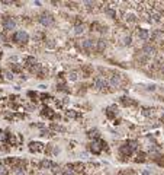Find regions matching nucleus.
I'll list each match as a JSON object with an SVG mask.
<instances>
[{
  "instance_id": "1",
  "label": "nucleus",
  "mask_w": 164,
  "mask_h": 175,
  "mask_svg": "<svg viewBox=\"0 0 164 175\" xmlns=\"http://www.w3.org/2000/svg\"><path fill=\"white\" fill-rule=\"evenodd\" d=\"M13 41H15L16 44H26V42L29 41V35H28V32H25V31H16V32L13 34Z\"/></svg>"
},
{
  "instance_id": "2",
  "label": "nucleus",
  "mask_w": 164,
  "mask_h": 175,
  "mask_svg": "<svg viewBox=\"0 0 164 175\" xmlns=\"http://www.w3.org/2000/svg\"><path fill=\"white\" fill-rule=\"evenodd\" d=\"M39 22H41L44 26H52L54 22H55V19H54V16H52L50 12H44V13L39 16Z\"/></svg>"
},
{
  "instance_id": "3",
  "label": "nucleus",
  "mask_w": 164,
  "mask_h": 175,
  "mask_svg": "<svg viewBox=\"0 0 164 175\" xmlns=\"http://www.w3.org/2000/svg\"><path fill=\"white\" fill-rule=\"evenodd\" d=\"M105 146H106V143L97 139V140H93V142L90 143V150H92L93 153H100L102 149H105Z\"/></svg>"
},
{
  "instance_id": "4",
  "label": "nucleus",
  "mask_w": 164,
  "mask_h": 175,
  "mask_svg": "<svg viewBox=\"0 0 164 175\" xmlns=\"http://www.w3.org/2000/svg\"><path fill=\"white\" fill-rule=\"evenodd\" d=\"M15 28H16L15 19H12V18H5V19H3V29H5V31H12V29H15Z\"/></svg>"
},
{
  "instance_id": "5",
  "label": "nucleus",
  "mask_w": 164,
  "mask_h": 175,
  "mask_svg": "<svg viewBox=\"0 0 164 175\" xmlns=\"http://www.w3.org/2000/svg\"><path fill=\"white\" fill-rule=\"evenodd\" d=\"M44 144L39 143V142H31L29 143V150L31 152H35V153H39V152H44Z\"/></svg>"
},
{
  "instance_id": "6",
  "label": "nucleus",
  "mask_w": 164,
  "mask_h": 175,
  "mask_svg": "<svg viewBox=\"0 0 164 175\" xmlns=\"http://www.w3.org/2000/svg\"><path fill=\"white\" fill-rule=\"evenodd\" d=\"M107 82L103 79V77H94V88L97 91H105Z\"/></svg>"
},
{
  "instance_id": "7",
  "label": "nucleus",
  "mask_w": 164,
  "mask_h": 175,
  "mask_svg": "<svg viewBox=\"0 0 164 175\" xmlns=\"http://www.w3.org/2000/svg\"><path fill=\"white\" fill-rule=\"evenodd\" d=\"M83 48L89 53H92L93 50H96V42H93V40H86L83 42Z\"/></svg>"
},
{
  "instance_id": "8",
  "label": "nucleus",
  "mask_w": 164,
  "mask_h": 175,
  "mask_svg": "<svg viewBox=\"0 0 164 175\" xmlns=\"http://www.w3.org/2000/svg\"><path fill=\"white\" fill-rule=\"evenodd\" d=\"M136 35H138V38L142 40V41H147V40L150 38V32H148V29H144V28H139L138 32H136Z\"/></svg>"
},
{
  "instance_id": "9",
  "label": "nucleus",
  "mask_w": 164,
  "mask_h": 175,
  "mask_svg": "<svg viewBox=\"0 0 164 175\" xmlns=\"http://www.w3.org/2000/svg\"><path fill=\"white\" fill-rule=\"evenodd\" d=\"M6 175H28L23 168H10Z\"/></svg>"
},
{
  "instance_id": "10",
  "label": "nucleus",
  "mask_w": 164,
  "mask_h": 175,
  "mask_svg": "<svg viewBox=\"0 0 164 175\" xmlns=\"http://www.w3.org/2000/svg\"><path fill=\"white\" fill-rule=\"evenodd\" d=\"M142 53H144L147 57H151V56H154V54H155V48H154L152 45L147 44V45H144V48H142Z\"/></svg>"
},
{
  "instance_id": "11",
  "label": "nucleus",
  "mask_w": 164,
  "mask_h": 175,
  "mask_svg": "<svg viewBox=\"0 0 164 175\" xmlns=\"http://www.w3.org/2000/svg\"><path fill=\"white\" fill-rule=\"evenodd\" d=\"M106 115L109 117V118H115L116 115H118V108L115 107V105H112V107H109V108H106Z\"/></svg>"
},
{
  "instance_id": "12",
  "label": "nucleus",
  "mask_w": 164,
  "mask_h": 175,
  "mask_svg": "<svg viewBox=\"0 0 164 175\" xmlns=\"http://www.w3.org/2000/svg\"><path fill=\"white\" fill-rule=\"evenodd\" d=\"M125 21H126V24H135L136 22V15L129 12V13L125 15Z\"/></svg>"
},
{
  "instance_id": "13",
  "label": "nucleus",
  "mask_w": 164,
  "mask_h": 175,
  "mask_svg": "<svg viewBox=\"0 0 164 175\" xmlns=\"http://www.w3.org/2000/svg\"><path fill=\"white\" fill-rule=\"evenodd\" d=\"M121 85V77L118 76V74H113L112 77H110V86L112 88H118Z\"/></svg>"
},
{
  "instance_id": "14",
  "label": "nucleus",
  "mask_w": 164,
  "mask_h": 175,
  "mask_svg": "<svg viewBox=\"0 0 164 175\" xmlns=\"http://www.w3.org/2000/svg\"><path fill=\"white\" fill-rule=\"evenodd\" d=\"M89 137H90V139H93V140H97V139L100 137L99 130H97V128H92V130H89Z\"/></svg>"
},
{
  "instance_id": "15",
  "label": "nucleus",
  "mask_w": 164,
  "mask_h": 175,
  "mask_svg": "<svg viewBox=\"0 0 164 175\" xmlns=\"http://www.w3.org/2000/svg\"><path fill=\"white\" fill-rule=\"evenodd\" d=\"M25 66L26 67H34L35 66V57H31V56H28V57H25Z\"/></svg>"
},
{
  "instance_id": "16",
  "label": "nucleus",
  "mask_w": 164,
  "mask_h": 175,
  "mask_svg": "<svg viewBox=\"0 0 164 175\" xmlns=\"http://www.w3.org/2000/svg\"><path fill=\"white\" fill-rule=\"evenodd\" d=\"M44 115H47L48 118H60V117H57V114L52 111V110H50V108H44V112H42Z\"/></svg>"
},
{
  "instance_id": "17",
  "label": "nucleus",
  "mask_w": 164,
  "mask_h": 175,
  "mask_svg": "<svg viewBox=\"0 0 164 175\" xmlns=\"http://www.w3.org/2000/svg\"><path fill=\"white\" fill-rule=\"evenodd\" d=\"M131 153H132V149L129 147V144H125V146L121 147V155H123V156H129Z\"/></svg>"
},
{
  "instance_id": "18",
  "label": "nucleus",
  "mask_w": 164,
  "mask_h": 175,
  "mask_svg": "<svg viewBox=\"0 0 164 175\" xmlns=\"http://www.w3.org/2000/svg\"><path fill=\"white\" fill-rule=\"evenodd\" d=\"M55 41L54 40H45V47L48 48V50H54L55 48Z\"/></svg>"
},
{
  "instance_id": "19",
  "label": "nucleus",
  "mask_w": 164,
  "mask_h": 175,
  "mask_svg": "<svg viewBox=\"0 0 164 175\" xmlns=\"http://www.w3.org/2000/svg\"><path fill=\"white\" fill-rule=\"evenodd\" d=\"M105 48H106V42H105V40H99V41H97V47H96V50L102 53Z\"/></svg>"
},
{
  "instance_id": "20",
  "label": "nucleus",
  "mask_w": 164,
  "mask_h": 175,
  "mask_svg": "<svg viewBox=\"0 0 164 175\" xmlns=\"http://www.w3.org/2000/svg\"><path fill=\"white\" fill-rule=\"evenodd\" d=\"M105 13H106L110 19H116V10H113V9H106Z\"/></svg>"
},
{
  "instance_id": "21",
  "label": "nucleus",
  "mask_w": 164,
  "mask_h": 175,
  "mask_svg": "<svg viewBox=\"0 0 164 175\" xmlns=\"http://www.w3.org/2000/svg\"><path fill=\"white\" fill-rule=\"evenodd\" d=\"M9 172V168L6 165H3L2 162H0V175H6Z\"/></svg>"
},
{
  "instance_id": "22",
  "label": "nucleus",
  "mask_w": 164,
  "mask_h": 175,
  "mask_svg": "<svg viewBox=\"0 0 164 175\" xmlns=\"http://www.w3.org/2000/svg\"><path fill=\"white\" fill-rule=\"evenodd\" d=\"M6 140H9V134L3 130H0V142H6Z\"/></svg>"
},
{
  "instance_id": "23",
  "label": "nucleus",
  "mask_w": 164,
  "mask_h": 175,
  "mask_svg": "<svg viewBox=\"0 0 164 175\" xmlns=\"http://www.w3.org/2000/svg\"><path fill=\"white\" fill-rule=\"evenodd\" d=\"M74 32H76L77 35L83 34V32H84V25H76V28H74Z\"/></svg>"
},
{
  "instance_id": "24",
  "label": "nucleus",
  "mask_w": 164,
  "mask_h": 175,
  "mask_svg": "<svg viewBox=\"0 0 164 175\" xmlns=\"http://www.w3.org/2000/svg\"><path fill=\"white\" fill-rule=\"evenodd\" d=\"M10 70L21 73V72H22V66H21V64H10Z\"/></svg>"
},
{
  "instance_id": "25",
  "label": "nucleus",
  "mask_w": 164,
  "mask_h": 175,
  "mask_svg": "<svg viewBox=\"0 0 164 175\" xmlns=\"http://www.w3.org/2000/svg\"><path fill=\"white\" fill-rule=\"evenodd\" d=\"M2 74H3V76H6V80H12V79H13V73H10L9 70H3V72H2Z\"/></svg>"
},
{
  "instance_id": "26",
  "label": "nucleus",
  "mask_w": 164,
  "mask_h": 175,
  "mask_svg": "<svg viewBox=\"0 0 164 175\" xmlns=\"http://www.w3.org/2000/svg\"><path fill=\"white\" fill-rule=\"evenodd\" d=\"M99 26H100V25H99L97 22H94V24H92V31H93L94 28H99ZM94 31H96V29H94ZM99 31H102V32H103V31H106V28H103V26H102V28H100Z\"/></svg>"
},
{
  "instance_id": "27",
  "label": "nucleus",
  "mask_w": 164,
  "mask_h": 175,
  "mask_svg": "<svg viewBox=\"0 0 164 175\" xmlns=\"http://www.w3.org/2000/svg\"><path fill=\"white\" fill-rule=\"evenodd\" d=\"M145 160V153H138V158H136V162H144Z\"/></svg>"
},
{
  "instance_id": "28",
  "label": "nucleus",
  "mask_w": 164,
  "mask_h": 175,
  "mask_svg": "<svg viewBox=\"0 0 164 175\" xmlns=\"http://www.w3.org/2000/svg\"><path fill=\"white\" fill-rule=\"evenodd\" d=\"M68 79H70V80H77V73H76V72H70Z\"/></svg>"
},
{
  "instance_id": "29",
  "label": "nucleus",
  "mask_w": 164,
  "mask_h": 175,
  "mask_svg": "<svg viewBox=\"0 0 164 175\" xmlns=\"http://www.w3.org/2000/svg\"><path fill=\"white\" fill-rule=\"evenodd\" d=\"M142 114H144L145 117H150V115H152V111H151V110H148V108H145V110L142 111Z\"/></svg>"
},
{
  "instance_id": "30",
  "label": "nucleus",
  "mask_w": 164,
  "mask_h": 175,
  "mask_svg": "<svg viewBox=\"0 0 164 175\" xmlns=\"http://www.w3.org/2000/svg\"><path fill=\"white\" fill-rule=\"evenodd\" d=\"M123 44H125V45H129V44H131V37H129V35L123 38Z\"/></svg>"
},
{
  "instance_id": "31",
  "label": "nucleus",
  "mask_w": 164,
  "mask_h": 175,
  "mask_svg": "<svg viewBox=\"0 0 164 175\" xmlns=\"http://www.w3.org/2000/svg\"><path fill=\"white\" fill-rule=\"evenodd\" d=\"M52 128H54V130H57V131H65V128H64V127H61V126H52Z\"/></svg>"
},
{
  "instance_id": "32",
  "label": "nucleus",
  "mask_w": 164,
  "mask_h": 175,
  "mask_svg": "<svg viewBox=\"0 0 164 175\" xmlns=\"http://www.w3.org/2000/svg\"><path fill=\"white\" fill-rule=\"evenodd\" d=\"M67 115H68V117H71V118H76V117H77V114H76L74 111H68V112H67Z\"/></svg>"
},
{
  "instance_id": "33",
  "label": "nucleus",
  "mask_w": 164,
  "mask_h": 175,
  "mask_svg": "<svg viewBox=\"0 0 164 175\" xmlns=\"http://www.w3.org/2000/svg\"><path fill=\"white\" fill-rule=\"evenodd\" d=\"M142 175H150V171H147V169H145V171H142Z\"/></svg>"
},
{
  "instance_id": "34",
  "label": "nucleus",
  "mask_w": 164,
  "mask_h": 175,
  "mask_svg": "<svg viewBox=\"0 0 164 175\" xmlns=\"http://www.w3.org/2000/svg\"><path fill=\"white\" fill-rule=\"evenodd\" d=\"M163 118H164V112H163Z\"/></svg>"
},
{
  "instance_id": "35",
  "label": "nucleus",
  "mask_w": 164,
  "mask_h": 175,
  "mask_svg": "<svg viewBox=\"0 0 164 175\" xmlns=\"http://www.w3.org/2000/svg\"><path fill=\"white\" fill-rule=\"evenodd\" d=\"M0 57H2V53H0Z\"/></svg>"
},
{
  "instance_id": "36",
  "label": "nucleus",
  "mask_w": 164,
  "mask_h": 175,
  "mask_svg": "<svg viewBox=\"0 0 164 175\" xmlns=\"http://www.w3.org/2000/svg\"><path fill=\"white\" fill-rule=\"evenodd\" d=\"M44 175H45V174H44Z\"/></svg>"
}]
</instances>
